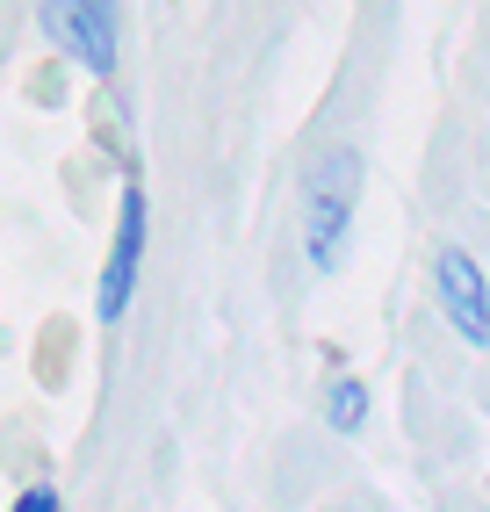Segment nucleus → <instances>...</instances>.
<instances>
[{
  "mask_svg": "<svg viewBox=\"0 0 490 512\" xmlns=\"http://www.w3.org/2000/svg\"><path fill=\"white\" fill-rule=\"evenodd\" d=\"M354 202H361V152L332 145L303 181V253H310L318 275H332L346 238H354Z\"/></svg>",
  "mask_w": 490,
  "mask_h": 512,
  "instance_id": "f257e3e1",
  "label": "nucleus"
},
{
  "mask_svg": "<svg viewBox=\"0 0 490 512\" xmlns=\"http://www.w3.org/2000/svg\"><path fill=\"white\" fill-rule=\"evenodd\" d=\"M37 22H44V37L73 58L80 73H94V80L116 73V44H123L116 0H37Z\"/></svg>",
  "mask_w": 490,
  "mask_h": 512,
  "instance_id": "f03ea898",
  "label": "nucleus"
},
{
  "mask_svg": "<svg viewBox=\"0 0 490 512\" xmlns=\"http://www.w3.org/2000/svg\"><path fill=\"white\" fill-rule=\"evenodd\" d=\"M137 275H145V188H123L116 202V238H109V260H101V289H94V318L116 325L137 296Z\"/></svg>",
  "mask_w": 490,
  "mask_h": 512,
  "instance_id": "7ed1b4c3",
  "label": "nucleus"
},
{
  "mask_svg": "<svg viewBox=\"0 0 490 512\" xmlns=\"http://www.w3.org/2000/svg\"><path fill=\"white\" fill-rule=\"evenodd\" d=\"M433 296H440V318L462 332L469 347H490V282L462 246L433 253Z\"/></svg>",
  "mask_w": 490,
  "mask_h": 512,
  "instance_id": "20e7f679",
  "label": "nucleus"
},
{
  "mask_svg": "<svg viewBox=\"0 0 490 512\" xmlns=\"http://www.w3.org/2000/svg\"><path fill=\"white\" fill-rule=\"evenodd\" d=\"M368 383H361V375H332V383H325V426L332 433H368Z\"/></svg>",
  "mask_w": 490,
  "mask_h": 512,
  "instance_id": "39448f33",
  "label": "nucleus"
},
{
  "mask_svg": "<svg viewBox=\"0 0 490 512\" xmlns=\"http://www.w3.org/2000/svg\"><path fill=\"white\" fill-rule=\"evenodd\" d=\"M15 512H65V498H58L51 484H29V491L15 498Z\"/></svg>",
  "mask_w": 490,
  "mask_h": 512,
  "instance_id": "423d86ee",
  "label": "nucleus"
}]
</instances>
